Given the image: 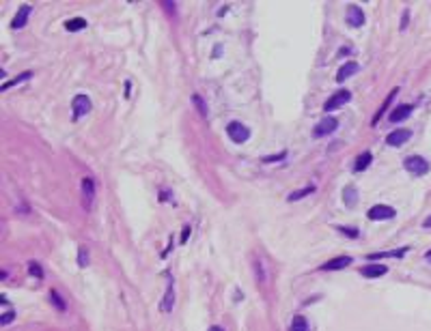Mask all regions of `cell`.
<instances>
[{"instance_id":"obj_6","label":"cell","mask_w":431,"mask_h":331,"mask_svg":"<svg viewBox=\"0 0 431 331\" xmlns=\"http://www.w3.org/2000/svg\"><path fill=\"white\" fill-rule=\"evenodd\" d=\"M337 127H339V120L337 118H334V116H325V118H322L317 125H315L313 133H315V138H323V135L337 132Z\"/></svg>"},{"instance_id":"obj_32","label":"cell","mask_w":431,"mask_h":331,"mask_svg":"<svg viewBox=\"0 0 431 331\" xmlns=\"http://www.w3.org/2000/svg\"><path fill=\"white\" fill-rule=\"evenodd\" d=\"M190 232H192V226H183V234H181V243H185L190 237Z\"/></svg>"},{"instance_id":"obj_36","label":"cell","mask_w":431,"mask_h":331,"mask_svg":"<svg viewBox=\"0 0 431 331\" xmlns=\"http://www.w3.org/2000/svg\"><path fill=\"white\" fill-rule=\"evenodd\" d=\"M425 260H427V263H431V249H429L427 254H425Z\"/></svg>"},{"instance_id":"obj_23","label":"cell","mask_w":431,"mask_h":331,"mask_svg":"<svg viewBox=\"0 0 431 331\" xmlns=\"http://www.w3.org/2000/svg\"><path fill=\"white\" fill-rule=\"evenodd\" d=\"M289 331H310V327H308V323H306V318H304V316H293Z\"/></svg>"},{"instance_id":"obj_4","label":"cell","mask_w":431,"mask_h":331,"mask_svg":"<svg viewBox=\"0 0 431 331\" xmlns=\"http://www.w3.org/2000/svg\"><path fill=\"white\" fill-rule=\"evenodd\" d=\"M369 219H373V222H386V219H393L395 215H397V211H395L393 207H388V204H375V207L369 209Z\"/></svg>"},{"instance_id":"obj_7","label":"cell","mask_w":431,"mask_h":331,"mask_svg":"<svg viewBox=\"0 0 431 331\" xmlns=\"http://www.w3.org/2000/svg\"><path fill=\"white\" fill-rule=\"evenodd\" d=\"M72 108H73V118L78 120L80 116H84V114L91 112L93 103H91V99H89L87 95H76L73 101H72Z\"/></svg>"},{"instance_id":"obj_18","label":"cell","mask_w":431,"mask_h":331,"mask_svg":"<svg viewBox=\"0 0 431 331\" xmlns=\"http://www.w3.org/2000/svg\"><path fill=\"white\" fill-rule=\"evenodd\" d=\"M371 162H373V155L369 153V150H364V153H360L358 157H356V164H354V172H362V170H367Z\"/></svg>"},{"instance_id":"obj_13","label":"cell","mask_w":431,"mask_h":331,"mask_svg":"<svg viewBox=\"0 0 431 331\" xmlns=\"http://www.w3.org/2000/svg\"><path fill=\"white\" fill-rule=\"evenodd\" d=\"M360 71V65L358 63H354V60H349V63H345L343 67L339 69V73H337V82H345L347 78H352V75H356Z\"/></svg>"},{"instance_id":"obj_1","label":"cell","mask_w":431,"mask_h":331,"mask_svg":"<svg viewBox=\"0 0 431 331\" xmlns=\"http://www.w3.org/2000/svg\"><path fill=\"white\" fill-rule=\"evenodd\" d=\"M403 168L414 177H425L429 172V162L425 157H420V155H410V157H405Z\"/></svg>"},{"instance_id":"obj_3","label":"cell","mask_w":431,"mask_h":331,"mask_svg":"<svg viewBox=\"0 0 431 331\" xmlns=\"http://www.w3.org/2000/svg\"><path fill=\"white\" fill-rule=\"evenodd\" d=\"M347 101H352V93H349L347 88L339 90V93H334L332 97L323 103V112L328 114V112H334V110H339V108H345V103H347Z\"/></svg>"},{"instance_id":"obj_17","label":"cell","mask_w":431,"mask_h":331,"mask_svg":"<svg viewBox=\"0 0 431 331\" xmlns=\"http://www.w3.org/2000/svg\"><path fill=\"white\" fill-rule=\"evenodd\" d=\"M397 93H399V88H393V90H390V95H388V97H386V101L382 103V108H379V110H377V112H375V116H373V120H371V125H373V127H375V125H377V123H379V118H382V116H384V112H386V110H388V108H390V103H393V99H395V97H397Z\"/></svg>"},{"instance_id":"obj_30","label":"cell","mask_w":431,"mask_h":331,"mask_svg":"<svg viewBox=\"0 0 431 331\" xmlns=\"http://www.w3.org/2000/svg\"><path fill=\"white\" fill-rule=\"evenodd\" d=\"M13 318H16V312H13V310H7V312L2 314V318H0V325H2V327H7L9 323H13Z\"/></svg>"},{"instance_id":"obj_5","label":"cell","mask_w":431,"mask_h":331,"mask_svg":"<svg viewBox=\"0 0 431 331\" xmlns=\"http://www.w3.org/2000/svg\"><path fill=\"white\" fill-rule=\"evenodd\" d=\"M93 202H95V181L91 177H84L82 179V207L91 211Z\"/></svg>"},{"instance_id":"obj_35","label":"cell","mask_w":431,"mask_h":331,"mask_svg":"<svg viewBox=\"0 0 431 331\" xmlns=\"http://www.w3.org/2000/svg\"><path fill=\"white\" fill-rule=\"evenodd\" d=\"M209 331H224L222 327H218V325H214V327H209Z\"/></svg>"},{"instance_id":"obj_22","label":"cell","mask_w":431,"mask_h":331,"mask_svg":"<svg viewBox=\"0 0 431 331\" xmlns=\"http://www.w3.org/2000/svg\"><path fill=\"white\" fill-rule=\"evenodd\" d=\"M65 28H67L69 33H78V30L87 28V19H84V17H72V19L65 22Z\"/></svg>"},{"instance_id":"obj_8","label":"cell","mask_w":431,"mask_h":331,"mask_svg":"<svg viewBox=\"0 0 431 331\" xmlns=\"http://www.w3.org/2000/svg\"><path fill=\"white\" fill-rule=\"evenodd\" d=\"M410 138H412V132H410V129H395V132H390L386 135V144H388V147H403Z\"/></svg>"},{"instance_id":"obj_34","label":"cell","mask_w":431,"mask_h":331,"mask_svg":"<svg viewBox=\"0 0 431 331\" xmlns=\"http://www.w3.org/2000/svg\"><path fill=\"white\" fill-rule=\"evenodd\" d=\"M423 228H431V217H427V219L423 222Z\"/></svg>"},{"instance_id":"obj_14","label":"cell","mask_w":431,"mask_h":331,"mask_svg":"<svg viewBox=\"0 0 431 331\" xmlns=\"http://www.w3.org/2000/svg\"><path fill=\"white\" fill-rule=\"evenodd\" d=\"M31 13H33V7H31V4H24V7H19V11L16 13V17H13V24H11V26H13V28H24V26H26V22H28V17H31Z\"/></svg>"},{"instance_id":"obj_28","label":"cell","mask_w":431,"mask_h":331,"mask_svg":"<svg viewBox=\"0 0 431 331\" xmlns=\"http://www.w3.org/2000/svg\"><path fill=\"white\" fill-rule=\"evenodd\" d=\"M337 230H339V232H343V234H347V237H352V239H356L360 234L358 230L352 228V226H337Z\"/></svg>"},{"instance_id":"obj_2","label":"cell","mask_w":431,"mask_h":331,"mask_svg":"<svg viewBox=\"0 0 431 331\" xmlns=\"http://www.w3.org/2000/svg\"><path fill=\"white\" fill-rule=\"evenodd\" d=\"M227 135L235 144H244L250 138V129L244 123H239V120H231V123L227 125Z\"/></svg>"},{"instance_id":"obj_16","label":"cell","mask_w":431,"mask_h":331,"mask_svg":"<svg viewBox=\"0 0 431 331\" xmlns=\"http://www.w3.org/2000/svg\"><path fill=\"white\" fill-rule=\"evenodd\" d=\"M408 248H401V249H393V252H373L367 256V260H384V258H403Z\"/></svg>"},{"instance_id":"obj_29","label":"cell","mask_w":431,"mask_h":331,"mask_svg":"<svg viewBox=\"0 0 431 331\" xmlns=\"http://www.w3.org/2000/svg\"><path fill=\"white\" fill-rule=\"evenodd\" d=\"M254 273H257L259 282H265V271H263V263H261V260H254Z\"/></svg>"},{"instance_id":"obj_19","label":"cell","mask_w":431,"mask_h":331,"mask_svg":"<svg viewBox=\"0 0 431 331\" xmlns=\"http://www.w3.org/2000/svg\"><path fill=\"white\" fill-rule=\"evenodd\" d=\"M31 78H33V71H24L22 75H18V78H13V80H9V82H4L2 86H0V90H9L11 86H18V84H22V82H28Z\"/></svg>"},{"instance_id":"obj_20","label":"cell","mask_w":431,"mask_h":331,"mask_svg":"<svg viewBox=\"0 0 431 331\" xmlns=\"http://www.w3.org/2000/svg\"><path fill=\"white\" fill-rule=\"evenodd\" d=\"M356 200H358L356 187H354V185H347V187L343 189V202H345V207H356Z\"/></svg>"},{"instance_id":"obj_11","label":"cell","mask_w":431,"mask_h":331,"mask_svg":"<svg viewBox=\"0 0 431 331\" xmlns=\"http://www.w3.org/2000/svg\"><path fill=\"white\" fill-rule=\"evenodd\" d=\"M388 273V267L386 265H364L360 269V275L367 280H375V278H382V275Z\"/></svg>"},{"instance_id":"obj_31","label":"cell","mask_w":431,"mask_h":331,"mask_svg":"<svg viewBox=\"0 0 431 331\" xmlns=\"http://www.w3.org/2000/svg\"><path fill=\"white\" fill-rule=\"evenodd\" d=\"M285 157H287V150H283V153H278V155H269L263 162H280V159H285Z\"/></svg>"},{"instance_id":"obj_15","label":"cell","mask_w":431,"mask_h":331,"mask_svg":"<svg viewBox=\"0 0 431 331\" xmlns=\"http://www.w3.org/2000/svg\"><path fill=\"white\" fill-rule=\"evenodd\" d=\"M173 305H175V280L168 275V288L162 301V312H173Z\"/></svg>"},{"instance_id":"obj_10","label":"cell","mask_w":431,"mask_h":331,"mask_svg":"<svg viewBox=\"0 0 431 331\" xmlns=\"http://www.w3.org/2000/svg\"><path fill=\"white\" fill-rule=\"evenodd\" d=\"M347 24L352 28H360L364 24V13L358 4H349L347 7Z\"/></svg>"},{"instance_id":"obj_26","label":"cell","mask_w":431,"mask_h":331,"mask_svg":"<svg viewBox=\"0 0 431 331\" xmlns=\"http://www.w3.org/2000/svg\"><path fill=\"white\" fill-rule=\"evenodd\" d=\"M78 265H80V267H87V265H89V252H87L84 245L78 249Z\"/></svg>"},{"instance_id":"obj_27","label":"cell","mask_w":431,"mask_h":331,"mask_svg":"<svg viewBox=\"0 0 431 331\" xmlns=\"http://www.w3.org/2000/svg\"><path fill=\"white\" fill-rule=\"evenodd\" d=\"M192 101L197 103V108H198V112H200V116H207V105H205V101L198 97V95H194L192 97Z\"/></svg>"},{"instance_id":"obj_12","label":"cell","mask_w":431,"mask_h":331,"mask_svg":"<svg viewBox=\"0 0 431 331\" xmlns=\"http://www.w3.org/2000/svg\"><path fill=\"white\" fill-rule=\"evenodd\" d=\"M412 110H414V105H410V103H401V105H397V108L390 112V116H388V120L390 123H401V120H405L412 114Z\"/></svg>"},{"instance_id":"obj_33","label":"cell","mask_w":431,"mask_h":331,"mask_svg":"<svg viewBox=\"0 0 431 331\" xmlns=\"http://www.w3.org/2000/svg\"><path fill=\"white\" fill-rule=\"evenodd\" d=\"M401 28H408V11H403V22H401Z\"/></svg>"},{"instance_id":"obj_9","label":"cell","mask_w":431,"mask_h":331,"mask_svg":"<svg viewBox=\"0 0 431 331\" xmlns=\"http://www.w3.org/2000/svg\"><path fill=\"white\" fill-rule=\"evenodd\" d=\"M352 263H354L352 256H337V258H332V260H328V263H323L319 269H322V271H339V269L349 267Z\"/></svg>"},{"instance_id":"obj_24","label":"cell","mask_w":431,"mask_h":331,"mask_svg":"<svg viewBox=\"0 0 431 331\" xmlns=\"http://www.w3.org/2000/svg\"><path fill=\"white\" fill-rule=\"evenodd\" d=\"M50 303H54V308H56L58 312H65V310H67V305H65L63 297L58 295V290H50Z\"/></svg>"},{"instance_id":"obj_25","label":"cell","mask_w":431,"mask_h":331,"mask_svg":"<svg viewBox=\"0 0 431 331\" xmlns=\"http://www.w3.org/2000/svg\"><path fill=\"white\" fill-rule=\"evenodd\" d=\"M28 273H31L33 278H37V280H43V269H41V265H39L37 260H31V263H28Z\"/></svg>"},{"instance_id":"obj_21","label":"cell","mask_w":431,"mask_h":331,"mask_svg":"<svg viewBox=\"0 0 431 331\" xmlns=\"http://www.w3.org/2000/svg\"><path fill=\"white\" fill-rule=\"evenodd\" d=\"M315 189H317V187H315V185H306V187L298 189V192H291V194L287 196V200H289V202H295V200H302V198H306L308 194H313Z\"/></svg>"}]
</instances>
